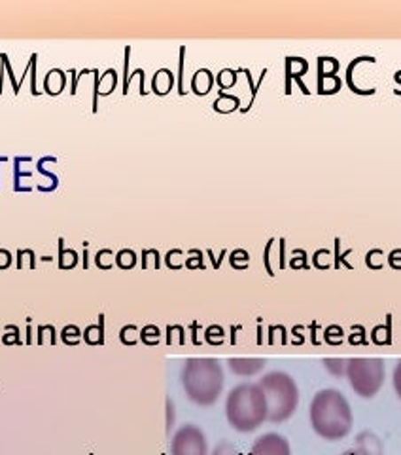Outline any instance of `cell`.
<instances>
[{
	"label": "cell",
	"instance_id": "cell-31",
	"mask_svg": "<svg viewBox=\"0 0 401 455\" xmlns=\"http://www.w3.org/2000/svg\"><path fill=\"white\" fill-rule=\"evenodd\" d=\"M341 455H367V453H364L360 448H350V450H347L345 453H341Z\"/></svg>",
	"mask_w": 401,
	"mask_h": 455
},
{
	"label": "cell",
	"instance_id": "cell-12",
	"mask_svg": "<svg viewBox=\"0 0 401 455\" xmlns=\"http://www.w3.org/2000/svg\"><path fill=\"white\" fill-rule=\"evenodd\" d=\"M175 85V75L169 68H160L152 80V90L155 95H167Z\"/></svg>",
	"mask_w": 401,
	"mask_h": 455
},
{
	"label": "cell",
	"instance_id": "cell-24",
	"mask_svg": "<svg viewBox=\"0 0 401 455\" xmlns=\"http://www.w3.org/2000/svg\"><path fill=\"white\" fill-rule=\"evenodd\" d=\"M184 55H185V46L180 48V61H178V95H185L188 92L184 90Z\"/></svg>",
	"mask_w": 401,
	"mask_h": 455
},
{
	"label": "cell",
	"instance_id": "cell-27",
	"mask_svg": "<svg viewBox=\"0 0 401 455\" xmlns=\"http://www.w3.org/2000/svg\"><path fill=\"white\" fill-rule=\"evenodd\" d=\"M392 381H394V389H396V395L401 401V361L396 364L394 368V376H392Z\"/></svg>",
	"mask_w": 401,
	"mask_h": 455
},
{
	"label": "cell",
	"instance_id": "cell-21",
	"mask_svg": "<svg viewBox=\"0 0 401 455\" xmlns=\"http://www.w3.org/2000/svg\"><path fill=\"white\" fill-rule=\"evenodd\" d=\"M232 266L235 267L237 266V269H245L247 266H248V260H250V256H248V252L247 251H233L232 252Z\"/></svg>",
	"mask_w": 401,
	"mask_h": 455
},
{
	"label": "cell",
	"instance_id": "cell-7",
	"mask_svg": "<svg viewBox=\"0 0 401 455\" xmlns=\"http://www.w3.org/2000/svg\"><path fill=\"white\" fill-rule=\"evenodd\" d=\"M250 455H292L290 443L282 435L267 433L252 444Z\"/></svg>",
	"mask_w": 401,
	"mask_h": 455
},
{
	"label": "cell",
	"instance_id": "cell-32",
	"mask_svg": "<svg viewBox=\"0 0 401 455\" xmlns=\"http://www.w3.org/2000/svg\"><path fill=\"white\" fill-rule=\"evenodd\" d=\"M8 158H6V156H0V164H3V162H6Z\"/></svg>",
	"mask_w": 401,
	"mask_h": 455
},
{
	"label": "cell",
	"instance_id": "cell-13",
	"mask_svg": "<svg viewBox=\"0 0 401 455\" xmlns=\"http://www.w3.org/2000/svg\"><path fill=\"white\" fill-rule=\"evenodd\" d=\"M212 107H214V110H216V112L229 114V112H233V110H237L240 107V99L235 97V95H229L225 92H220V97L216 99V101H214Z\"/></svg>",
	"mask_w": 401,
	"mask_h": 455
},
{
	"label": "cell",
	"instance_id": "cell-8",
	"mask_svg": "<svg viewBox=\"0 0 401 455\" xmlns=\"http://www.w3.org/2000/svg\"><path fill=\"white\" fill-rule=\"evenodd\" d=\"M309 70V63L303 60V57H286V95L292 93V80L297 82V85L303 90L305 95L311 92L305 88V84L301 82V76H303Z\"/></svg>",
	"mask_w": 401,
	"mask_h": 455
},
{
	"label": "cell",
	"instance_id": "cell-23",
	"mask_svg": "<svg viewBox=\"0 0 401 455\" xmlns=\"http://www.w3.org/2000/svg\"><path fill=\"white\" fill-rule=\"evenodd\" d=\"M326 341H327V344H334V346L341 344L342 332H341L339 326H329V329L326 331Z\"/></svg>",
	"mask_w": 401,
	"mask_h": 455
},
{
	"label": "cell",
	"instance_id": "cell-20",
	"mask_svg": "<svg viewBox=\"0 0 401 455\" xmlns=\"http://www.w3.org/2000/svg\"><path fill=\"white\" fill-rule=\"evenodd\" d=\"M160 336H161V332H160V329H157V326H146V329L140 332L142 341H145V344H148V346H155L157 341H160Z\"/></svg>",
	"mask_w": 401,
	"mask_h": 455
},
{
	"label": "cell",
	"instance_id": "cell-17",
	"mask_svg": "<svg viewBox=\"0 0 401 455\" xmlns=\"http://www.w3.org/2000/svg\"><path fill=\"white\" fill-rule=\"evenodd\" d=\"M322 363L327 372L335 378L345 376L347 372V359H324Z\"/></svg>",
	"mask_w": 401,
	"mask_h": 455
},
{
	"label": "cell",
	"instance_id": "cell-14",
	"mask_svg": "<svg viewBox=\"0 0 401 455\" xmlns=\"http://www.w3.org/2000/svg\"><path fill=\"white\" fill-rule=\"evenodd\" d=\"M339 63L335 57H318V78H327L337 75Z\"/></svg>",
	"mask_w": 401,
	"mask_h": 455
},
{
	"label": "cell",
	"instance_id": "cell-3",
	"mask_svg": "<svg viewBox=\"0 0 401 455\" xmlns=\"http://www.w3.org/2000/svg\"><path fill=\"white\" fill-rule=\"evenodd\" d=\"M182 386L192 403L212 406L224 389V370L216 359H188L182 370Z\"/></svg>",
	"mask_w": 401,
	"mask_h": 455
},
{
	"label": "cell",
	"instance_id": "cell-11",
	"mask_svg": "<svg viewBox=\"0 0 401 455\" xmlns=\"http://www.w3.org/2000/svg\"><path fill=\"white\" fill-rule=\"evenodd\" d=\"M214 85V75L210 73L208 68H199L197 73H193V78H192V92L199 97L207 95Z\"/></svg>",
	"mask_w": 401,
	"mask_h": 455
},
{
	"label": "cell",
	"instance_id": "cell-18",
	"mask_svg": "<svg viewBox=\"0 0 401 455\" xmlns=\"http://www.w3.org/2000/svg\"><path fill=\"white\" fill-rule=\"evenodd\" d=\"M237 75H239V70H232V68H224V70H220V75H218V84H220V88L225 92V90L232 88V85H235V82H237Z\"/></svg>",
	"mask_w": 401,
	"mask_h": 455
},
{
	"label": "cell",
	"instance_id": "cell-30",
	"mask_svg": "<svg viewBox=\"0 0 401 455\" xmlns=\"http://www.w3.org/2000/svg\"><path fill=\"white\" fill-rule=\"evenodd\" d=\"M68 75L73 76V82H70V95H76V88H78V80H76V70L70 68Z\"/></svg>",
	"mask_w": 401,
	"mask_h": 455
},
{
	"label": "cell",
	"instance_id": "cell-25",
	"mask_svg": "<svg viewBox=\"0 0 401 455\" xmlns=\"http://www.w3.org/2000/svg\"><path fill=\"white\" fill-rule=\"evenodd\" d=\"M0 60H3V65H4V68L8 70V75H10V82H12V85H13V93H20V84L16 82V78H13V70H12V65H10V61H8V55L6 53H0Z\"/></svg>",
	"mask_w": 401,
	"mask_h": 455
},
{
	"label": "cell",
	"instance_id": "cell-19",
	"mask_svg": "<svg viewBox=\"0 0 401 455\" xmlns=\"http://www.w3.org/2000/svg\"><path fill=\"white\" fill-rule=\"evenodd\" d=\"M116 264H118L120 267H123V269H131V267L137 264V254H135L133 251L123 249V251H120L118 256H116Z\"/></svg>",
	"mask_w": 401,
	"mask_h": 455
},
{
	"label": "cell",
	"instance_id": "cell-2",
	"mask_svg": "<svg viewBox=\"0 0 401 455\" xmlns=\"http://www.w3.org/2000/svg\"><path fill=\"white\" fill-rule=\"evenodd\" d=\"M229 425L239 433H252L267 421V401L260 383H240L225 401Z\"/></svg>",
	"mask_w": 401,
	"mask_h": 455
},
{
	"label": "cell",
	"instance_id": "cell-15",
	"mask_svg": "<svg viewBox=\"0 0 401 455\" xmlns=\"http://www.w3.org/2000/svg\"><path fill=\"white\" fill-rule=\"evenodd\" d=\"M339 90H341V78L339 76L318 78V93L320 95H334Z\"/></svg>",
	"mask_w": 401,
	"mask_h": 455
},
{
	"label": "cell",
	"instance_id": "cell-9",
	"mask_svg": "<svg viewBox=\"0 0 401 455\" xmlns=\"http://www.w3.org/2000/svg\"><path fill=\"white\" fill-rule=\"evenodd\" d=\"M229 368H232V372L237 376H254L257 372H262L265 361L263 359H229L227 361Z\"/></svg>",
	"mask_w": 401,
	"mask_h": 455
},
{
	"label": "cell",
	"instance_id": "cell-5",
	"mask_svg": "<svg viewBox=\"0 0 401 455\" xmlns=\"http://www.w3.org/2000/svg\"><path fill=\"white\" fill-rule=\"evenodd\" d=\"M352 391L362 398H373L379 395L384 383V361L382 359H367L356 357L347 359L345 372Z\"/></svg>",
	"mask_w": 401,
	"mask_h": 455
},
{
	"label": "cell",
	"instance_id": "cell-10",
	"mask_svg": "<svg viewBox=\"0 0 401 455\" xmlns=\"http://www.w3.org/2000/svg\"><path fill=\"white\" fill-rule=\"evenodd\" d=\"M354 446L360 448L367 455H382L384 453V446L381 443V438L371 431H364V433L358 435Z\"/></svg>",
	"mask_w": 401,
	"mask_h": 455
},
{
	"label": "cell",
	"instance_id": "cell-6",
	"mask_svg": "<svg viewBox=\"0 0 401 455\" xmlns=\"http://www.w3.org/2000/svg\"><path fill=\"white\" fill-rule=\"evenodd\" d=\"M170 455H208L205 433L193 423H185L170 440Z\"/></svg>",
	"mask_w": 401,
	"mask_h": 455
},
{
	"label": "cell",
	"instance_id": "cell-28",
	"mask_svg": "<svg viewBox=\"0 0 401 455\" xmlns=\"http://www.w3.org/2000/svg\"><path fill=\"white\" fill-rule=\"evenodd\" d=\"M129 57H131V48H125V78H123V95L129 93Z\"/></svg>",
	"mask_w": 401,
	"mask_h": 455
},
{
	"label": "cell",
	"instance_id": "cell-16",
	"mask_svg": "<svg viewBox=\"0 0 401 455\" xmlns=\"http://www.w3.org/2000/svg\"><path fill=\"white\" fill-rule=\"evenodd\" d=\"M240 73H245V75H247V78H248V84H250V92H252V97H250V103H248V107L240 108V112H248V110L254 107V101H256L257 90H260V84H262V82L265 80V76H267V68H263V70H262V76H260V80H257V84H254V80H252V75H250V70H248V68H240Z\"/></svg>",
	"mask_w": 401,
	"mask_h": 455
},
{
	"label": "cell",
	"instance_id": "cell-26",
	"mask_svg": "<svg viewBox=\"0 0 401 455\" xmlns=\"http://www.w3.org/2000/svg\"><path fill=\"white\" fill-rule=\"evenodd\" d=\"M44 164H46V158H42L40 162H38V173H42L44 177H48V179H51V190H55L57 187H59V177H57L55 173H50V171H46L44 169Z\"/></svg>",
	"mask_w": 401,
	"mask_h": 455
},
{
	"label": "cell",
	"instance_id": "cell-22",
	"mask_svg": "<svg viewBox=\"0 0 401 455\" xmlns=\"http://www.w3.org/2000/svg\"><path fill=\"white\" fill-rule=\"evenodd\" d=\"M208 455H242V453L233 444L222 443V444H218L216 448H214L212 453H208Z\"/></svg>",
	"mask_w": 401,
	"mask_h": 455
},
{
	"label": "cell",
	"instance_id": "cell-4",
	"mask_svg": "<svg viewBox=\"0 0 401 455\" xmlns=\"http://www.w3.org/2000/svg\"><path fill=\"white\" fill-rule=\"evenodd\" d=\"M267 401V419L282 423L290 419L299 406V389L295 379L286 372H269L260 379Z\"/></svg>",
	"mask_w": 401,
	"mask_h": 455
},
{
	"label": "cell",
	"instance_id": "cell-1",
	"mask_svg": "<svg viewBox=\"0 0 401 455\" xmlns=\"http://www.w3.org/2000/svg\"><path fill=\"white\" fill-rule=\"evenodd\" d=\"M312 431L326 443H339L352 431L354 414L347 396L337 389H322L312 396L309 408Z\"/></svg>",
	"mask_w": 401,
	"mask_h": 455
},
{
	"label": "cell",
	"instance_id": "cell-29",
	"mask_svg": "<svg viewBox=\"0 0 401 455\" xmlns=\"http://www.w3.org/2000/svg\"><path fill=\"white\" fill-rule=\"evenodd\" d=\"M36 60H38V55L33 53V55H31V73H33V76H31V80H33L31 93H33V95H40V92H36V85H35V82H36V76H35V73H36Z\"/></svg>",
	"mask_w": 401,
	"mask_h": 455
}]
</instances>
